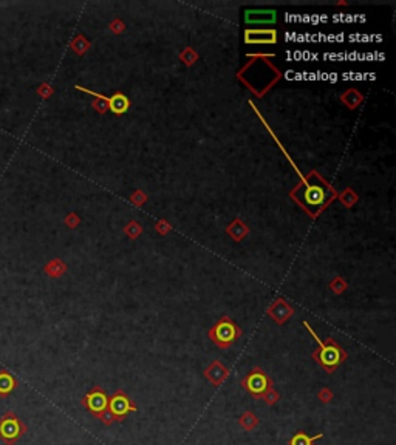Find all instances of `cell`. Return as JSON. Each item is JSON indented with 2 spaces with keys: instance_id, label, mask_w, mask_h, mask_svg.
Listing matches in <instances>:
<instances>
[{
  "instance_id": "cell-1",
  "label": "cell",
  "mask_w": 396,
  "mask_h": 445,
  "mask_svg": "<svg viewBox=\"0 0 396 445\" xmlns=\"http://www.w3.org/2000/svg\"><path fill=\"white\" fill-rule=\"evenodd\" d=\"M289 195L297 204L302 206L308 215L314 218L336 197V190L316 170H312L302 178V181L289 192Z\"/></svg>"
},
{
  "instance_id": "cell-2",
  "label": "cell",
  "mask_w": 396,
  "mask_h": 445,
  "mask_svg": "<svg viewBox=\"0 0 396 445\" xmlns=\"http://www.w3.org/2000/svg\"><path fill=\"white\" fill-rule=\"evenodd\" d=\"M303 326L309 331V334L314 337V340L319 343V346L311 352V357L314 359V362L319 367H322L328 374L335 373V370L347 360V357H348L347 351L335 340V338H331V337H328L327 340L322 343L321 338L318 337V334L312 331V328L308 325V322H303Z\"/></svg>"
},
{
  "instance_id": "cell-3",
  "label": "cell",
  "mask_w": 396,
  "mask_h": 445,
  "mask_svg": "<svg viewBox=\"0 0 396 445\" xmlns=\"http://www.w3.org/2000/svg\"><path fill=\"white\" fill-rule=\"evenodd\" d=\"M243 331L242 328L229 319L227 315H223L221 319L209 329L207 335H209L211 340L221 349H227L235 340L242 337Z\"/></svg>"
},
{
  "instance_id": "cell-4",
  "label": "cell",
  "mask_w": 396,
  "mask_h": 445,
  "mask_svg": "<svg viewBox=\"0 0 396 445\" xmlns=\"http://www.w3.org/2000/svg\"><path fill=\"white\" fill-rule=\"evenodd\" d=\"M240 385L243 390H246L254 399H262L265 393L271 388H274V382L260 367H254L242 380Z\"/></svg>"
},
{
  "instance_id": "cell-5",
  "label": "cell",
  "mask_w": 396,
  "mask_h": 445,
  "mask_svg": "<svg viewBox=\"0 0 396 445\" xmlns=\"http://www.w3.org/2000/svg\"><path fill=\"white\" fill-rule=\"evenodd\" d=\"M27 433V425L13 411H7L0 417V439L7 445H14Z\"/></svg>"
},
{
  "instance_id": "cell-6",
  "label": "cell",
  "mask_w": 396,
  "mask_h": 445,
  "mask_svg": "<svg viewBox=\"0 0 396 445\" xmlns=\"http://www.w3.org/2000/svg\"><path fill=\"white\" fill-rule=\"evenodd\" d=\"M109 394L106 393L102 387L95 385L84 397H82L81 404L86 410H89L95 417H99L104 411L109 408Z\"/></svg>"
},
{
  "instance_id": "cell-7",
  "label": "cell",
  "mask_w": 396,
  "mask_h": 445,
  "mask_svg": "<svg viewBox=\"0 0 396 445\" xmlns=\"http://www.w3.org/2000/svg\"><path fill=\"white\" fill-rule=\"evenodd\" d=\"M109 410L110 413L115 416L116 422H122L126 419V416L129 413H133L138 410L135 402L127 396V393L124 390H116L112 396V399H109Z\"/></svg>"
},
{
  "instance_id": "cell-8",
  "label": "cell",
  "mask_w": 396,
  "mask_h": 445,
  "mask_svg": "<svg viewBox=\"0 0 396 445\" xmlns=\"http://www.w3.org/2000/svg\"><path fill=\"white\" fill-rule=\"evenodd\" d=\"M266 314L268 317H271L277 325H283L285 322H288L291 317H293L294 314V309L293 306H291L285 299H282V297H279V299H276L273 303L269 305V308L266 309Z\"/></svg>"
},
{
  "instance_id": "cell-9",
  "label": "cell",
  "mask_w": 396,
  "mask_h": 445,
  "mask_svg": "<svg viewBox=\"0 0 396 445\" xmlns=\"http://www.w3.org/2000/svg\"><path fill=\"white\" fill-rule=\"evenodd\" d=\"M245 42L251 45H273L277 42V31L271 28L260 30H246Z\"/></svg>"
},
{
  "instance_id": "cell-10",
  "label": "cell",
  "mask_w": 396,
  "mask_h": 445,
  "mask_svg": "<svg viewBox=\"0 0 396 445\" xmlns=\"http://www.w3.org/2000/svg\"><path fill=\"white\" fill-rule=\"evenodd\" d=\"M277 14L274 10H248L245 13V22L251 25H269L276 24Z\"/></svg>"
},
{
  "instance_id": "cell-11",
  "label": "cell",
  "mask_w": 396,
  "mask_h": 445,
  "mask_svg": "<svg viewBox=\"0 0 396 445\" xmlns=\"http://www.w3.org/2000/svg\"><path fill=\"white\" fill-rule=\"evenodd\" d=\"M204 377L207 382H211L214 387H220L229 377V370L220 362V360H214V362H211L204 370Z\"/></svg>"
},
{
  "instance_id": "cell-12",
  "label": "cell",
  "mask_w": 396,
  "mask_h": 445,
  "mask_svg": "<svg viewBox=\"0 0 396 445\" xmlns=\"http://www.w3.org/2000/svg\"><path fill=\"white\" fill-rule=\"evenodd\" d=\"M130 109V99L121 93L116 92L112 98H109V110H112L115 115H122Z\"/></svg>"
},
{
  "instance_id": "cell-13",
  "label": "cell",
  "mask_w": 396,
  "mask_h": 445,
  "mask_svg": "<svg viewBox=\"0 0 396 445\" xmlns=\"http://www.w3.org/2000/svg\"><path fill=\"white\" fill-rule=\"evenodd\" d=\"M17 385H19V382L14 376H11L5 370L0 371V397H5L10 393H13L17 388Z\"/></svg>"
},
{
  "instance_id": "cell-14",
  "label": "cell",
  "mask_w": 396,
  "mask_h": 445,
  "mask_svg": "<svg viewBox=\"0 0 396 445\" xmlns=\"http://www.w3.org/2000/svg\"><path fill=\"white\" fill-rule=\"evenodd\" d=\"M226 232L231 235V238L234 241H242L249 234V227L240 218H235L231 224L226 227Z\"/></svg>"
},
{
  "instance_id": "cell-15",
  "label": "cell",
  "mask_w": 396,
  "mask_h": 445,
  "mask_svg": "<svg viewBox=\"0 0 396 445\" xmlns=\"http://www.w3.org/2000/svg\"><path fill=\"white\" fill-rule=\"evenodd\" d=\"M77 90H81V92H86V93H89V95H92V96H95V98H98V99H95L93 102H92V107L98 112V113H101V115H104L107 110H109V98L107 96H104V95H98V93H93V92H90V90H86L84 87H76Z\"/></svg>"
},
{
  "instance_id": "cell-16",
  "label": "cell",
  "mask_w": 396,
  "mask_h": 445,
  "mask_svg": "<svg viewBox=\"0 0 396 445\" xmlns=\"http://www.w3.org/2000/svg\"><path fill=\"white\" fill-rule=\"evenodd\" d=\"M341 101H342V104L347 105V107H348L350 110H354V109H356L358 105L364 101V96H362L358 90L350 88V90H347V92L341 96Z\"/></svg>"
},
{
  "instance_id": "cell-17",
  "label": "cell",
  "mask_w": 396,
  "mask_h": 445,
  "mask_svg": "<svg viewBox=\"0 0 396 445\" xmlns=\"http://www.w3.org/2000/svg\"><path fill=\"white\" fill-rule=\"evenodd\" d=\"M259 423H260L259 417H257L253 411H245V413L239 417V425H240L245 431H253V430H256Z\"/></svg>"
},
{
  "instance_id": "cell-18",
  "label": "cell",
  "mask_w": 396,
  "mask_h": 445,
  "mask_svg": "<svg viewBox=\"0 0 396 445\" xmlns=\"http://www.w3.org/2000/svg\"><path fill=\"white\" fill-rule=\"evenodd\" d=\"M44 271L47 272V275H50V277L57 279V277H62V275L65 274L67 264L62 261V260H59V258H54V260H51L50 263L45 264Z\"/></svg>"
},
{
  "instance_id": "cell-19",
  "label": "cell",
  "mask_w": 396,
  "mask_h": 445,
  "mask_svg": "<svg viewBox=\"0 0 396 445\" xmlns=\"http://www.w3.org/2000/svg\"><path fill=\"white\" fill-rule=\"evenodd\" d=\"M322 437H324V433H319L316 436H308L303 431H297L289 439V445H312L318 439H322Z\"/></svg>"
},
{
  "instance_id": "cell-20",
  "label": "cell",
  "mask_w": 396,
  "mask_h": 445,
  "mask_svg": "<svg viewBox=\"0 0 396 445\" xmlns=\"http://www.w3.org/2000/svg\"><path fill=\"white\" fill-rule=\"evenodd\" d=\"M90 48V42L84 37V36H77L73 42H71V50L74 53H77L79 56H82L84 53H87V50Z\"/></svg>"
},
{
  "instance_id": "cell-21",
  "label": "cell",
  "mask_w": 396,
  "mask_h": 445,
  "mask_svg": "<svg viewBox=\"0 0 396 445\" xmlns=\"http://www.w3.org/2000/svg\"><path fill=\"white\" fill-rule=\"evenodd\" d=\"M180 59H181L183 63H186L187 67H191V65H194V63L198 60V53H197L194 48L187 47V48H184V50L180 53Z\"/></svg>"
},
{
  "instance_id": "cell-22",
  "label": "cell",
  "mask_w": 396,
  "mask_h": 445,
  "mask_svg": "<svg viewBox=\"0 0 396 445\" xmlns=\"http://www.w3.org/2000/svg\"><path fill=\"white\" fill-rule=\"evenodd\" d=\"M339 200L342 201V204H344V206H347V207H351L354 203L358 201V195L354 194L351 189H345L344 192L339 195Z\"/></svg>"
},
{
  "instance_id": "cell-23",
  "label": "cell",
  "mask_w": 396,
  "mask_h": 445,
  "mask_svg": "<svg viewBox=\"0 0 396 445\" xmlns=\"http://www.w3.org/2000/svg\"><path fill=\"white\" fill-rule=\"evenodd\" d=\"M348 288V285H347V282L342 279V277H335L331 280V283H330V289L335 292V294H342L345 289Z\"/></svg>"
},
{
  "instance_id": "cell-24",
  "label": "cell",
  "mask_w": 396,
  "mask_h": 445,
  "mask_svg": "<svg viewBox=\"0 0 396 445\" xmlns=\"http://www.w3.org/2000/svg\"><path fill=\"white\" fill-rule=\"evenodd\" d=\"M124 232H126L130 238H138L142 234V227L136 221H130L126 227H124Z\"/></svg>"
},
{
  "instance_id": "cell-25",
  "label": "cell",
  "mask_w": 396,
  "mask_h": 445,
  "mask_svg": "<svg viewBox=\"0 0 396 445\" xmlns=\"http://www.w3.org/2000/svg\"><path fill=\"white\" fill-rule=\"evenodd\" d=\"M279 399H280V394L274 390V388H271V390H268L266 393H265V396L262 397V400L265 402L266 405H269V407H273V405H276L277 402H279Z\"/></svg>"
},
{
  "instance_id": "cell-26",
  "label": "cell",
  "mask_w": 396,
  "mask_h": 445,
  "mask_svg": "<svg viewBox=\"0 0 396 445\" xmlns=\"http://www.w3.org/2000/svg\"><path fill=\"white\" fill-rule=\"evenodd\" d=\"M318 397H319V400L322 402V404H330V402L333 400V397H335V394H333V391L328 387H324L318 393Z\"/></svg>"
},
{
  "instance_id": "cell-27",
  "label": "cell",
  "mask_w": 396,
  "mask_h": 445,
  "mask_svg": "<svg viewBox=\"0 0 396 445\" xmlns=\"http://www.w3.org/2000/svg\"><path fill=\"white\" fill-rule=\"evenodd\" d=\"M155 229H156V232L158 234H161V235H166L168 234V232L172 229V226L166 221V220H161V221H158L156 224H155Z\"/></svg>"
},
{
  "instance_id": "cell-28",
  "label": "cell",
  "mask_w": 396,
  "mask_h": 445,
  "mask_svg": "<svg viewBox=\"0 0 396 445\" xmlns=\"http://www.w3.org/2000/svg\"><path fill=\"white\" fill-rule=\"evenodd\" d=\"M110 30H112V33H115V34H121L124 30H126V25H124V22L121 19H115L113 22L110 24Z\"/></svg>"
},
{
  "instance_id": "cell-29",
  "label": "cell",
  "mask_w": 396,
  "mask_h": 445,
  "mask_svg": "<svg viewBox=\"0 0 396 445\" xmlns=\"http://www.w3.org/2000/svg\"><path fill=\"white\" fill-rule=\"evenodd\" d=\"M99 420H102V423H106V425H112L113 422H116V419H115V416L110 413V410L107 408L106 411H104L99 417H98Z\"/></svg>"
},
{
  "instance_id": "cell-30",
  "label": "cell",
  "mask_w": 396,
  "mask_h": 445,
  "mask_svg": "<svg viewBox=\"0 0 396 445\" xmlns=\"http://www.w3.org/2000/svg\"><path fill=\"white\" fill-rule=\"evenodd\" d=\"M132 203H135L136 206H141L145 203V200H147V197H145V194L142 192V190H136V192L130 197Z\"/></svg>"
},
{
  "instance_id": "cell-31",
  "label": "cell",
  "mask_w": 396,
  "mask_h": 445,
  "mask_svg": "<svg viewBox=\"0 0 396 445\" xmlns=\"http://www.w3.org/2000/svg\"><path fill=\"white\" fill-rule=\"evenodd\" d=\"M65 223H67V226H70V227H76V226L79 224V217H77L76 214H68V217L65 218Z\"/></svg>"
},
{
  "instance_id": "cell-32",
  "label": "cell",
  "mask_w": 396,
  "mask_h": 445,
  "mask_svg": "<svg viewBox=\"0 0 396 445\" xmlns=\"http://www.w3.org/2000/svg\"><path fill=\"white\" fill-rule=\"evenodd\" d=\"M51 93H53V90H51L50 85H47V83H44V85H40V88H39V95H40V96L48 98Z\"/></svg>"
}]
</instances>
